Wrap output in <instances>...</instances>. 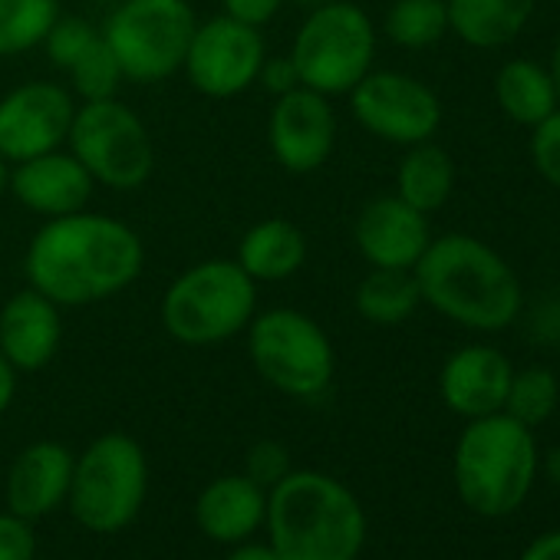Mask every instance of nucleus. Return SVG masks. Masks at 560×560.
<instances>
[{
    "label": "nucleus",
    "instance_id": "obj_39",
    "mask_svg": "<svg viewBox=\"0 0 560 560\" xmlns=\"http://www.w3.org/2000/svg\"><path fill=\"white\" fill-rule=\"evenodd\" d=\"M550 80H553V93H557V103H560V44L553 50V60H550Z\"/></svg>",
    "mask_w": 560,
    "mask_h": 560
},
{
    "label": "nucleus",
    "instance_id": "obj_34",
    "mask_svg": "<svg viewBox=\"0 0 560 560\" xmlns=\"http://www.w3.org/2000/svg\"><path fill=\"white\" fill-rule=\"evenodd\" d=\"M284 4L288 0H221V14L237 24L264 31L280 11H284Z\"/></svg>",
    "mask_w": 560,
    "mask_h": 560
},
{
    "label": "nucleus",
    "instance_id": "obj_31",
    "mask_svg": "<svg viewBox=\"0 0 560 560\" xmlns=\"http://www.w3.org/2000/svg\"><path fill=\"white\" fill-rule=\"evenodd\" d=\"M291 471H294V465H291L288 445H280L277 439H260V442L250 445V452H247V471L244 475L254 485H260L264 491H270L277 481H284Z\"/></svg>",
    "mask_w": 560,
    "mask_h": 560
},
{
    "label": "nucleus",
    "instance_id": "obj_28",
    "mask_svg": "<svg viewBox=\"0 0 560 560\" xmlns=\"http://www.w3.org/2000/svg\"><path fill=\"white\" fill-rule=\"evenodd\" d=\"M70 77V93L80 103H100V100H113L119 96V86L126 83L119 60L113 57V50L106 47L103 34L100 40L67 70Z\"/></svg>",
    "mask_w": 560,
    "mask_h": 560
},
{
    "label": "nucleus",
    "instance_id": "obj_2",
    "mask_svg": "<svg viewBox=\"0 0 560 560\" xmlns=\"http://www.w3.org/2000/svg\"><path fill=\"white\" fill-rule=\"evenodd\" d=\"M419 298L442 317L471 330H504L517 320V273L471 234L432 237L412 267Z\"/></svg>",
    "mask_w": 560,
    "mask_h": 560
},
{
    "label": "nucleus",
    "instance_id": "obj_19",
    "mask_svg": "<svg viewBox=\"0 0 560 560\" xmlns=\"http://www.w3.org/2000/svg\"><path fill=\"white\" fill-rule=\"evenodd\" d=\"M73 455L60 442H34L27 445L8 475V508L24 521H40L57 511L73 481Z\"/></svg>",
    "mask_w": 560,
    "mask_h": 560
},
{
    "label": "nucleus",
    "instance_id": "obj_41",
    "mask_svg": "<svg viewBox=\"0 0 560 560\" xmlns=\"http://www.w3.org/2000/svg\"><path fill=\"white\" fill-rule=\"evenodd\" d=\"M4 191H8V162L0 159V198H4Z\"/></svg>",
    "mask_w": 560,
    "mask_h": 560
},
{
    "label": "nucleus",
    "instance_id": "obj_23",
    "mask_svg": "<svg viewBox=\"0 0 560 560\" xmlns=\"http://www.w3.org/2000/svg\"><path fill=\"white\" fill-rule=\"evenodd\" d=\"M455 188V165L452 155L432 142L409 145L396 172V195L412 205L416 211L429 214L439 211Z\"/></svg>",
    "mask_w": 560,
    "mask_h": 560
},
{
    "label": "nucleus",
    "instance_id": "obj_10",
    "mask_svg": "<svg viewBox=\"0 0 560 560\" xmlns=\"http://www.w3.org/2000/svg\"><path fill=\"white\" fill-rule=\"evenodd\" d=\"M67 145L93 175V182L109 191H136L155 172L149 126L119 96L80 103Z\"/></svg>",
    "mask_w": 560,
    "mask_h": 560
},
{
    "label": "nucleus",
    "instance_id": "obj_29",
    "mask_svg": "<svg viewBox=\"0 0 560 560\" xmlns=\"http://www.w3.org/2000/svg\"><path fill=\"white\" fill-rule=\"evenodd\" d=\"M557 380L550 370L544 366H530L517 376H511V389H508V399H504V409L511 419L524 422L527 429L544 422L553 409H557Z\"/></svg>",
    "mask_w": 560,
    "mask_h": 560
},
{
    "label": "nucleus",
    "instance_id": "obj_17",
    "mask_svg": "<svg viewBox=\"0 0 560 560\" xmlns=\"http://www.w3.org/2000/svg\"><path fill=\"white\" fill-rule=\"evenodd\" d=\"M63 340L60 307L31 284L0 307V353L18 373H37L54 363Z\"/></svg>",
    "mask_w": 560,
    "mask_h": 560
},
{
    "label": "nucleus",
    "instance_id": "obj_9",
    "mask_svg": "<svg viewBox=\"0 0 560 560\" xmlns=\"http://www.w3.org/2000/svg\"><path fill=\"white\" fill-rule=\"evenodd\" d=\"M198 18L188 0H122L100 27L122 77L139 86L175 77L185 63Z\"/></svg>",
    "mask_w": 560,
    "mask_h": 560
},
{
    "label": "nucleus",
    "instance_id": "obj_7",
    "mask_svg": "<svg viewBox=\"0 0 560 560\" xmlns=\"http://www.w3.org/2000/svg\"><path fill=\"white\" fill-rule=\"evenodd\" d=\"M149 491V462L142 445L126 432H106L73 462L70 511L93 534L129 527Z\"/></svg>",
    "mask_w": 560,
    "mask_h": 560
},
{
    "label": "nucleus",
    "instance_id": "obj_12",
    "mask_svg": "<svg viewBox=\"0 0 560 560\" xmlns=\"http://www.w3.org/2000/svg\"><path fill=\"white\" fill-rule=\"evenodd\" d=\"M267 44L257 27L237 24L224 14L198 21L182 73L191 90L208 100H234L257 83Z\"/></svg>",
    "mask_w": 560,
    "mask_h": 560
},
{
    "label": "nucleus",
    "instance_id": "obj_15",
    "mask_svg": "<svg viewBox=\"0 0 560 560\" xmlns=\"http://www.w3.org/2000/svg\"><path fill=\"white\" fill-rule=\"evenodd\" d=\"M353 241L370 267L412 270L425 254L432 231L422 211L406 205L399 195H383L363 205L353 224Z\"/></svg>",
    "mask_w": 560,
    "mask_h": 560
},
{
    "label": "nucleus",
    "instance_id": "obj_18",
    "mask_svg": "<svg viewBox=\"0 0 560 560\" xmlns=\"http://www.w3.org/2000/svg\"><path fill=\"white\" fill-rule=\"evenodd\" d=\"M511 376L514 370L504 360V353L491 347H465L452 353L448 363L442 366L439 389L452 412L465 419H481L504 409Z\"/></svg>",
    "mask_w": 560,
    "mask_h": 560
},
{
    "label": "nucleus",
    "instance_id": "obj_20",
    "mask_svg": "<svg viewBox=\"0 0 560 560\" xmlns=\"http://www.w3.org/2000/svg\"><path fill=\"white\" fill-rule=\"evenodd\" d=\"M267 514V491L247 475H224L201 488L195 501V521L214 544L247 540Z\"/></svg>",
    "mask_w": 560,
    "mask_h": 560
},
{
    "label": "nucleus",
    "instance_id": "obj_8",
    "mask_svg": "<svg viewBox=\"0 0 560 560\" xmlns=\"http://www.w3.org/2000/svg\"><path fill=\"white\" fill-rule=\"evenodd\" d=\"M291 60L301 86L324 96H347L376 60V27L350 0L311 8L294 34Z\"/></svg>",
    "mask_w": 560,
    "mask_h": 560
},
{
    "label": "nucleus",
    "instance_id": "obj_21",
    "mask_svg": "<svg viewBox=\"0 0 560 560\" xmlns=\"http://www.w3.org/2000/svg\"><path fill=\"white\" fill-rule=\"evenodd\" d=\"M234 260L254 284H280L307 264V234L288 218H264L241 234Z\"/></svg>",
    "mask_w": 560,
    "mask_h": 560
},
{
    "label": "nucleus",
    "instance_id": "obj_32",
    "mask_svg": "<svg viewBox=\"0 0 560 560\" xmlns=\"http://www.w3.org/2000/svg\"><path fill=\"white\" fill-rule=\"evenodd\" d=\"M530 155H534L537 172L560 191V109L534 126Z\"/></svg>",
    "mask_w": 560,
    "mask_h": 560
},
{
    "label": "nucleus",
    "instance_id": "obj_22",
    "mask_svg": "<svg viewBox=\"0 0 560 560\" xmlns=\"http://www.w3.org/2000/svg\"><path fill=\"white\" fill-rule=\"evenodd\" d=\"M448 31L478 50L511 44L534 14V0H445Z\"/></svg>",
    "mask_w": 560,
    "mask_h": 560
},
{
    "label": "nucleus",
    "instance_id": "obj_4",
    "mask_svg": "<svg viewBox=\"0 0 560 560\" xmlns=\"http://www.w3.org/2000/svg\"><path fill=\"white\" fill-rule=\"evenodd\" d=\"M257 314V284L234 257H208L182 270L162 294L159 317L185 347H218L247 330Z\"/></svg>",
    "mask_w": 560,
    "mask_h": 560
},
{
    "label": "nucleus",
    "instance_id": "obj_6",
    "mask_svg": "<svg viewBox=\"0 0 560 560\" xmlns=\"http://www.w3.org/2000/svg\"><path fill=\"white\" fill-rule=\"evenodd\" d=\"M247 357L257 376L277 393L317 399L330 389L337 353L327 330L304 311L270 307L247 324Z\"/></svg>",
    "mask_w": 560,
    "mask_h": 560
},
{
    "label": "nucleus",
    "instance_id": "obj_36",
    "mask_svg": "<svg viewBox=\"0 0 560 560\" xmlns=\"http://www.w3.org/2000/svg\"><path fill=\"white\" fill-rule=\"evenodd\" d=\"M14 396H18V370L11 366V360L4 353H0V416L11 409Z\"/></svg>",
    "mask_w": 560,
    "mask_h": 560
},
{
    "label": "nucleus",
    "instance_id": "obj_33",
    "mask_svg": "<svg viewBox=\"0 0 560 560\" xmlns=\"http://www.w3.org/2000/svg\"><path fill=\"white\" fill-rule=\"evenodd\" d=\"M37 537L31 521L18 514H0V560H34Z\"/></svg>",
    "mask_w": 560,
    "mask_h": 560
},
{
    "label": "nucleus",
    "instance_id": "obj_30",
    "mask_svg": "<svg viewBox=\"0 0 560 560\" xmlns=\"http://www.w3.org/2000/svg\"><path fill=\"white\" fill-rule=\"evenodd\" d=\"M96 40H100V27H93L90 21H83V18H57V24L50 27L47 40L40 47L47 50L50 67L67 73Z\"/></svg>",
    "mask_w": 560,
    "mask_h": 560
},
{
    "label": "nucleus",
    "instance_id": "obj_5",
    "mask_svg": "<svg viewBox=\"0 0 560 560\" xmlns=\"http://www.w3.org/2000/svg\"><path fill=\"white\" fill-rule=\"evenodd\" d=\"M534 471V435L511 416L494 412L471 419L455 445V488L475 514H511L527 498Z\"/></svg>",
    "mask_w": 560,
    "mask_h": 560
},
{
    "label": "nucleus",
    "instance_id": "obj_26",
    "mask_svg": "<svg viewBox=\"0 0 560 560\" xmlns=\"http://www.w3.org/2000/svg\"><path fill=\"white\" fill-rule=\"evenodd\" d=\"M60 18V0H0V60L40 47Z\"/></svg>",
    "mask_w": 560,
    "mask_h": 560
},
{
    "label": "nucleus",
    "instance_id": "obj_27",
    "mask_svg": "<svg viewBox=\"0 0 560 560\" xmlns=\"http://www.w3.org/2000/svg\"><path fill=\"white\" fill-rule=\"evenodd\" d=\"M386 37L406 50H425L448 34L445 0H396L383 24Z\"/></svg>",
    "mask_w": 560,
    "mask_h": 560
},
{
    "label": "nucleus",
    "instance_id": "obj_24",
    "mask_svg": "<svg viewBox=\"0 0 560 560\" xmlns=\"http://www.w3.org/2000/svg\"><path fill=\"white\" fill-rule=\"evenodd\" d=\"M357 314L366 324L376 327H399L406 324L416 307L422 304L419 284L412 270H393V267H373L357 288Z\"/></svg>",
    "mask_w": 560,
    "mask_h": 560
},
{
    "label": "nucleus",
    "instance_id": "obj_25",
    "mask_svg": "<svg viewBox=\"0 0 560 560\" xmlns=\"http://www.w3.org/2000/svg\"><path fill=\"white\" fill-rule=\"evenodd\" d=\"M494 96H498V106L504 109V116L521 126H537L550 113H557L553 80L544 67H537L530 60L504 63L494 80Z\"/></svg>",
    "mask_w": 560,
    "mask_h": 560
},
{
    "label": "nucleus",
    "instance_id": "obj_1",
    "mask_svg": "<svg viewBox=\"0 0 560 560\" xmlns=\"http://www.w3.org/2000/svg\"><path fill=\"white\" fill-rule=\"evenodd\" d=\"M145 267L136 228L100 211L47 218L24 254L27 284L63 307H93L129 291Z\"/></svg>",
    "mask_w": 560,
    "mask_h": 560
},
{
    "label": "nucleus",
    "instance_id": "obj_38",
    "mask_svg": "<svg viewBox=\"0 0 560 560\" xmlns=\"http://www.w3.org/2000/svg\"><path fill=\"white\" fill-rule=\"evenodd\" d=\"M224 560H280L270 544H234Z\"/></svg>",
    "mask_w": 560,
    "mask_h": 560
},
{
    "label": "nucleus",
    "instance_id": "obj_11",
    "mask_svg": "<svg viewBox=\"0 0 560 560\" xmlns=\"http://www.w3.org/2000/svg\"><path fill=\"white\" fill-rule=\"evenodd\" d=\"M353 119L376 139L393 145L429 142L442 126L439 96L416 77L396 70H370L350 93Z\"/></svg>",
    "mask_w": 560,
    "mask_h": 560
},
{
    "label": "nucleus",
    "instance_id": "obj_16",
    "mask_svg": "<svg viewBox=\"0 0 560 560\" xmlns=\"http://www.w3.org/2000/svg\"><path fill=\"white\" fill-rule=\"evenodd\" d=\"M8 191L27 211L44 214V218H60V214L83 211L96 191V182L73 152L54 149L34 159L14 162L8 168Z\"/></svg>",
    "mask_w": 560,
    "mask_h": 560
},
{
    "label": "nucleus",
    "instance_id": "obj_40",
    "mask_svg": "<svg viewBox=\"0 0 560 560\" xmlns=\"http://www.w3.org/2000/svg\"><path fill=\"white\" fill-rule=\"evenodd\" d=\"M288 4H298V8H304V11H311V8H320V4H330V0H288Z\"/></svg>",
    "mask_w": 560,
    "mask_h": 560
},
{
    "label": "nucleus",
    "instance_id": "obj_13",
    "mask_svg": "<svg viewBox=\"0 0 560 560\" xmlns=\"http://www.w3.org/2000/svg\"><path fill=\"white\" fill-rule=\"evenodd\" d=\"M77 96L70 86L54 80H31L0 96V159L8 165L63 149L73 116Z\"/></svg>",
    "mask_w": 560,
    "mask_h": 560
},
{
    "label": "nucleus",
    "instance_id": "obj_35",
    "mask_svg": "<svg viewBox=\"0 0 560 560\" xmlns=\"http://www.w3.org/2000/svg\"><path fill=\"white\" fill-rule=\"evenodd\" d=\"M254 86H260L273 100L291 93V90H298L301 86V77H298V67H294L291 54L288 57H270L267 54V60L260 63V73H257V83Z\"/></svg>",
    "mask_w": 560,
    "mask_h": 560
},
{
    "label": "nucleus",
    "instance_id": "obj_14",
    "mask_svg": "<svg viewBox=\"0 0 560 560\" xmlns=\"http://www.w3.org/2000/svg\"><path fill=\"white\" fill-rule=\"evenodd\" d=\"M267 145L273 162L291 175L324 168L337 145V113L330 96L307 86L277 96L267 116Z\"/></svg>",
    "mask_w": 560,
    "mask_h": 560
},
{
    "label": "nucleus",
    "instance_id": "obj_3",
    "mask_svg": "<svg viewBox=\"0 0 560 560\" xmlns=\"http://www.w3.org/2000/svg\"><path fill=\"white\" fill-rule=\"evenodd\" d=\"M264 521L280 560H357L366 540L357 494L320 471H291L277 481Z\"/></svg>",
    "mask_w": 560,
    "mask_h": 560
},
{
    "label": "nucleus",
    "instance_id": "obj_37",
    "mask_svg": "<svg viewBox=\"0 0 560 560\" xmlns=\"http://www.w3.org/2000/svg\"><path fill=\"white\" fill-rule=\"evenodd\" d=\"M521 560H560V530L537 537V540L521 553Z\"/></svg>",
    "mask_w": 560,
    "mask_h": 560
}]
</instances>
